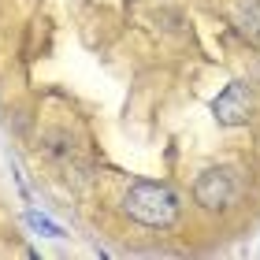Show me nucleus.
<instances>
[{"label": "nucleus", "mask_w": 260, "mask_h": 260, "mask_svg": "<svg viewBox=\"0 0 260 260\" xmlns=\"http://www.w3.org/2000/svg\"><path fill=\"white\" fill-rule=\"evenodd\" d=\"M123 212L141 227H171L179 219V197L168 182H149L138 179L123 193Z\"/></svg>", "instance_id": "obj_1"}, {"label": "nucleus", "mask_w": 260, "mask_h": 260, "mask_svg": "<svg viewBox=\"0 0 260 260\" xmlns=\"http://www.w3.org/2000/svg\"><path fill=\"white\" fill-rule=\"evenodd\" d=\"M253 112H256V93H253V86H245V82H231V86L212 101V115H216L219 126H242V123L253 119Z\"/></svg>", "instance_id": "obj_2"}, {"label": "nucleus", "mask_w": 260, "mask_h": 260, "mask_svg": "<svg viewBox=\"0 0 260 260\" xmlns=\"http://www.w3.org/2000/svg\"><path fill=\"white\" fill-rule=\"evenodd\" d=\"M193 197L201 208H227L234 197H238V171L231 168H208L201 171V179L193 182Z\"/></svg>", "instance_id": "obj_3"}, {"label": "nucleus", "mask_w": 260, "mask_h": 260, "mask_svg": "<svg viewBox=\"0 0 260 260\" xmlns=\"http://www.w3.org/2000/svg\"><path fill=\"white\" fill-rule=\"evenodd\" d=\"M234 26L249 41H260V0H242V4L234 8Z\"/></svg>", "instance_id": "obj_4"}, {"label": "nucleus", "mask_w": 260, "mask_h": 260, "mask_svg": "<svg viewBox=\"0 0 260 260\" xmlns=\"http://www.w3.org/2000/svg\"><path fill=\"white\" fill-rule=\"evenodd\" d=\"M26 223H30L34 231L49 234V238H63V227H56L52 219H45V216H38V212H26Z\"/></svg>", "instance_id": "obj_5"}]
</instances>
